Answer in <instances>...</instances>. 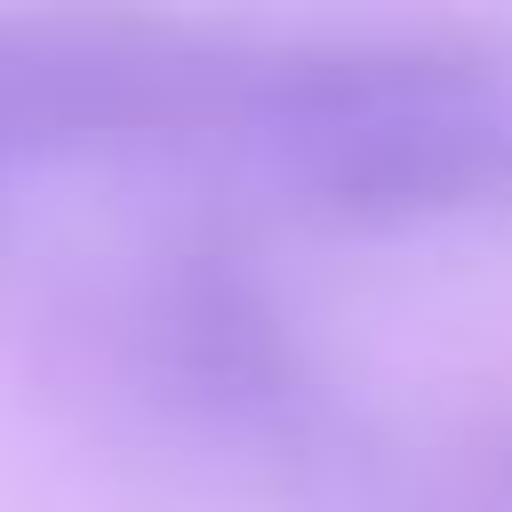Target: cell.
I'll return each mask as SVG.
<instances>
[{
	"label": "cell",
	"instance_id": "3",
	"mask_svg": "<svg viewBox=\"0 0 512 512\" xmlns=\"http://www.w3.org/2000/svg\"><path fill=\"white\" fill-rule=\"evenodd\" d=\"M280 184L344 232L512 216V48L448 32V48L384 104L272 152Z\"/></svg>",
	"mask_w": 512,
	"mask_h": 512
},
{
	"label": "cell",
	"instance_id": "2",
	"mask_svg": "<svg viewBox=\"0 0 512 512\" xmlns=\"http://www.w3.org/2000/svg\"><path fill=\"white\" fill-rule=\"evenodd\" d=\"M248 40L144 16H0V152H192L240 136Z\"/></svg>",
	"mask_w": 512,
	"mask_h": 512
},
{
	"label": "cell",
	"instance_id": "5",
	"mask_svg": "<svg viewBox=\"0 0 512 512\" xmlns=\"http://www.w3.org/2000/svg\"><path fill=\"white\" fill-rule=\"evenodd\" d=\"M8 176H16V160L0 152V232H8Z\"/></svg>",
	"mask_w": 512,
	"mask_h": 512
},
{
	"label": "cell",
	"instance_id": "1",
	"mask_svg": "<svg viewBox=\"0 0 512 512\" xmlns=\"http://www.w3.org/2000/svg\"><path fill=\"white\" fill-rule=\"evenodd\" d=\"M136 360L144 384L216 440L312 456L336 432V400L296 304L280 296L264 248L224 216H200L160 248L136 312Z\"/></svg>",
	"mask_w": 512,
	"mask_h": 512
},
{
	"label": "cell",
	"instance_id": "4",
	"mask_svg": "<svg viewBox=\"0 0 512 512\" xmlns=\"http://www.w3.org/2000/svg\"><path fill=\"white\" fill-rule=\"evenodd\" d=\"M488 488H496V504L512 512V416L488 432Z\"/></svg>",
	"mask_w": 512,
	"mask_h": 512
}]
</instances>
